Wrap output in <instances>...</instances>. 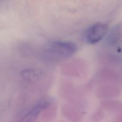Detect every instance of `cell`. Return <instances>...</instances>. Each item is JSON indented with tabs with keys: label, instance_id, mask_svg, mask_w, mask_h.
<instances>
[{
	"label": "cell",
	"instance_id": "obj_14",
	"mask_svg": "<svg viewBox=\"0 0 122 122\" xmlns=\"http://www.w3.org/2000/svg\"><path fill=\"white\" fill-rule=\"evenodd\" d=\"M62 122V121H60V122Z\"/></svg>",
	"mask_w": 122,
	"mask_h": 122
},
{
	"label": "cell",
	"instance_id": "obj_7",
	"mask_svg": "<svg viewBox=\"0 0 122 122\" xmlns=\"http://www.w3.org/2000/svg\"><path fill=\"white\" fill-rule=\"evenodd\" d=\"M57 112V107L52 102L41 113V116L37 122H50L55 117Z\"/></svg>",
	"mask_w": 122,
	"mask_h": 122
},
{
	"label": "cell",
	"instance_id": "obj_12",
	"mask_svg": "<svg viewBox=\"0 0 122 122\" xmlns=\"http://www.w3.org/2000/svg\"><path fill=\"white\" fill-rule=\"evenodd\" d=\"M104 116L103 112L101 109H98L93 114L92 118L93 121L99 122L102 120Z\"/></svg>",
	"mask_w": 122,
	"mask_h": 122
},
{
	"label": "cell",
	"instance_id": "obj_6",
	"mask_svg": "<svg viewBox=\"0 0 122 122\" xmlns=\"http://www.w3.org/2000/svg\"><path fill=\"white\" fill-rule=\"evenodd\" d=\"M42 75L41 71L38 69L29 68L20 72V77L25 82L32 83L37 81Z\"/></svg>",
	"mask_w": 122,
	"mask_h": 122
},
{
	"label": "cell",
	"instance_id": "obj_5",
	"mask_svg": "<svg viewBox=\"0 0 122 122\" xmlns=\"http://www.w3.org/2000/svg\"><path fill=\"white\" fill-rule=\"evenodd\" d=\"M62 115L71 122H80L83 117L82 112L69 105H63L61 108Z\"/></svg>",
	"mask_w": 122,
	"mask_h": 122
},
{
	"label": "cell",
	"instance_id": "obj_4",
	"mask_svg": "<svg viewBox=\"0 0 122 122\" xmlns=\"http://www.w3.org/2000/svg\"><path fill=\"white\" fill-rule=\"evenodd\" d=\"M120 88L116 84L107 83L101 86L97 91V95L101 98H111L120 94Z\"/></svg>",
	"mask_w": 122,
	"mask_h": 122
},
{
	"label": "cell",
	"instance_id": "obj_10",
	"mask_svg": "<svg viewBox=\"0 0 122 122\" xmlns=\"http://www.w3.org/2000/svg\"><path fill=\"white\" fill-rule=\"evenodd\" d=\"M121 34V29L120 26L116 25L109 32L107 35L106 41L108 44L113 45L115 44L120 39Z\"/></svg>",
	"mask_w": 122,
	"mask_h": 122
},
{
	"label": "cell",
	"instance_id": "obj_2",
	"mask_svg": "<svg viewBox=\"0 0 122 122\" xmlns=\"http://www.w3.org/2000/svg\"><path fill=\"white\" fill-rule=\"evenodd\" d=\"M52 102L50 97H46L41 99L14 122H34L41 112Z\"/></svg>",
	"mask_w": 122,
	"mask_h": 122
},
{
	"label": "cell",
	"instance_id": "obj_8",
	"mask_svg": "<svg viewBox=\"0 0 122 122\" xmlns=\"http://www.w3.org/2000/svg\"><path fill=\"white\" fill-rule=\"evenodd\" d=\"M78 62H67L63 64L61 67L62 72L68 76L78 77L80 75V69L81 68Z\"/></svg>",
	"mask_w": 122,
	"mask_h": 122
},
{
	"label": "cell",
	"instance_id": "obj_13",
	"mask_svg": "<svg viewBox=\"0 0 122 122\" xmlns=\"http://www.w3.org/2000/svg\"><path fill=\"white\" fill-rule=\"evenodd\" d=\"M114 122H122V113L116 119Z\"/></svg>",
	"mask_w": 122,
	"mask_h": 122
},
{
	"label": "cell",
	"instance_id": "obj_11",
	"mask_svg": "<svg viewBox=\"0 0 122 122\" xmlns=\"http://www.w3.org/2000/svg\"><path fill=\"white\" fill-rule=\"evenodd\" d=\"M100 74L102 79H103L105 80L112 81L116 79L115 74L113 71L109 70L104 69L102 70V71H101Z\"/></svg>",
	"mask_w": 122,
	"mask_h": 122
},
{
	"label": "cell",
	"instance_id": "obj_9",
	"mask_svg": "<svg viewBox=\"0 0 122 122\" xmlns=\"http://www.w3.org/2000/svg\"><path fill=\"white\" fill-rule=\"evenodd\" d=\"M101 106L102 108L111 112H119L122 109V103L117 101L104 100L101 102Z\"/></svg>",
	"mask_w": 122,
	"mask_h": 122
},
{
	"label": "cell",
	"instance_id": "obj_3",
	"mask_svg": "<svg viewBox=\"0 0 122 122\" xmlns=\"http://www.w3.org/2000/svg\"><path fill=\"white\" fill-rule=\"evenodd\" d=\"M108 26L104 23H98L90 26L84 31L83 38L86 42L94 44L100 41L107 34Z\"/></svg>",
	"mask_w": 122,
	"mask_h": 122
},
{
	"label": "cell",
	"instance_id": "obj_1",
	"mask_svg": "<svg viewBox=\"0 0 122 122\" xmlns=\"http://www.w3.org/2000/svg\"><path fill=\"white\" fill-rule=\"evenodd\" d=\"M77 50V47L73 42L56 41L50 42L46 45L43 54L47 59L67 58L73 55Z\"/></svg>",
	"mask_w": 122,
	"mask_h": 122
}]
</instances>
